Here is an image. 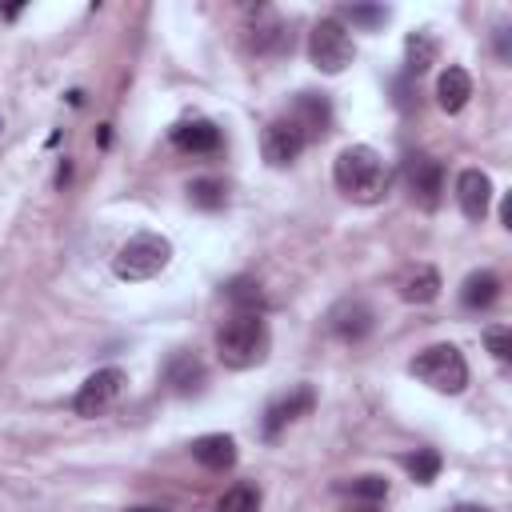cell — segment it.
<instances>
[{
    "mask_svg": "<svg viewBox=\"0 0 512 512\" xmlns=\"http://www.w3.org/2000/svg\"><path fill=\"white\" fill-rule=\"evenodd\" d=\"M332 180L356 204H376L388 192V168H384L380 152L368 144H348L332 164Z\"/></svg>",
    "mask_w": 512,
    "mask_h": 512,
    "instance_id": "cell-1",
    "label": "cell"
},
{
    "mask_svg": "<svg viewBox=\"0 0 512 512\" xmlns=\"http://www.w3.org/2000/svg\"><path fill=\"white\" fill-rule=\"evenodd\" d=\"M268 324L260 312H236L216 328V356L228 368H252L268 356Z\"/></svg>",
    "mask_w": 512,
    "mask_h": 512,
    "instance_id": "cell-2",
    "label": "cell"
},
{
    "mask_svg": "<svg viewBox=\"0 0 512 512\" xmlns=\"http://www.w3.org/2000/svg\"><path fill=\"white\" fill-rule=\"evenodd\" d=\"M168 260H172V244H168L164 236H156V232H136L132 240H124V244L116 248L112 272H116L120 280H128V284H140V280L160 276V272L168 268Z\"/></svg>",
    "mask_w": 512,
    "mask_h": 512,
    "instance_id": "cell-3",
    "label": "cell"
},
{
    "mask_svg": "<svg viewBox=\"0 0 512 512\" xmlns=\"http://www.w3.org/2000/svg\"><path fill=\"white\" fill-rule=\"evenodd\" d=\"M408 372L416 380H424L432 392H444V396H456L468 384V364H464V356H460L456 344H432V348L416 352V360L408 364Z\"/></svg>",
    "mask_w": 512,
    "mask_h": 512,
    "instance_id": "cell-4",
    "label": "cell"
},
{
    "mask_svg": "<svg viewBox=\"0 0 512 512\" xmlns=\"http://www.w3.org/2000/svg\"><path fill=\"white\" fill-rule=\"evenodd\" d=\"M308 56H312V64H316L320 72H328V76L344 72V68L352 64V56H356L348 28H344L340 20H332V16H328V20H316L312 32H308Z\"/></svg>",
    "mask_w": 512,
    "mask_h": 512,
    "instance_id": "cell-5",
    "label": "cell"
},
{
    "mask_svg": "<svg viewBox=\"0 0 512 512\" xmlns=\"http://www.w3.org/2000/svg\"><path fill=\"white\" fill-rule=\"evenodd\" d=\"M120 392H124V372H120V368H96V372L80 384L72 408H76V416H104V412L120 400Z\"/></svg>",
    "mask_w": 512,
    "mask_h": 512,
    "instance_id": "cell-6",
    "label": "cell"
},
{
    "mask_svg": "<svg viewBox=\"0 0 512 512\" xmlns=\"http://www.w3.org/2000/svg\"><path fill=\"white\" fill-rule=\"evenodd\" d=\"M304 144H308V136H304V132H300V124H296V120H288V116L268 120V124H264V132H260V156H264L272 168L292 164V160L304 152Z\"/></svg>",
    "mask_w": 512,
    "mask_h": 512,
    "instance_id": "cell-7",
    "label": "cell"
},
{
    "mask_svg": "<svg viewBox=\"0 0 512 512\" xmlns=\"http://www.w3.org/2000/svg\"><path fill=\"white\" fill-rule=\"evenodd\" d=\"M404 184H408V196L424 212H432L440 204V192H444V168H440V160H432L424 152H412L404 160Z\"/></svg>",
    "mask_w": 512,
    "mask_h": 512,
    "instance_id": "cell-8",
    "label": "cell"
},
{
    "mask_svg": "<svg viewBox=\"0 0 512 512\" xmlns=\"http://www.w3.org/2000/svg\"><path fill=\"white\" fill-rule=\"evenodd\" d=\"M372 324H376V312H372V304L360 300V296H344V300H336V304L328 308V328H332V336L344 340V344H360V340L372 332Z\"/></svg>",
    "mask_w": 512,
    "mask_h": 512,
    "instance_id": "cell-9",
    "label": "cell"
},
{
    "mask_svg": "<svg viewBox=\"0 0 512 512\" xmlns=\"http://www.w3.org/2000/svg\"><path fill=\"white\" fill-rule=\"evenodd\" d=\"M312 404H316V392H312L308 384L292 388L288 396H280L276 404H268V412H264V436H268V440H276V436H280V428H284V424H292V420H300V416H308V412H312Z\"/></svg>",
    "mask_w": 512,
    "mask_h": 512,
    "instance_id": "cell-10",
    "label": "cell"
},
{
    "mask_svg": "<svg viewBox=\"0 0 512 512\" xmlns=\"http://www.w3.org/2000/svg\"><path fill=\"white\" fill-rule=\"evenodd\" d=\"M456 204L468 220H484L488 216V204H492V180L488 172L480 168H464L460 180H456Z\"/></svg>",
    "mask_w": 512,
    "mask_h": 512,
    "instance_id": "cell-11",
    "label": "cell"
},
{
    "mask_svg": "<svg viewBox=\"0 0 512 512\" xmlns=\"http://www.w3.org/2000/svg\"><path fill=\"white\" fill-rule=\"evenodd\" d=\"M396 288H400V296L408 304H432L440 296V272L432 264H408L400 272V284Z\"/></svg>",
    "mask_w": 512,
    "mask_h": 512,
    "instance_id": "cell-12",
    "label": "cell"
},
{
    "mask_svg": "<svg viewBox=\"0 0 512 512\" xmlns=\"http://www.w3.org/2000/svg\"><path fill=\"white\" fill-rule=\"evenodd\" d=\"M192 460L208 472H224L236 464V440L224 436V432H208L200 440H192Z\"/></svg>",
    "mask_w": 512,
    "mask_h": 512,
    "instance_id": "cell-13",
    "label": "cell"
},
{
    "mask_svg": "<svg viewBox=\"0 0 512 512\" xmlns=\"http://www.w3.org/2000/svg\"><path fill=\"white\" fill-rule=\"evenodd\" d=\"M172 144L180 152H216L220 128L212 120H180V124H172Z\"/></svg>",
    "mask_w": 512,
    "mask_h": 512,
    "instance_id": "cell-14",
    "label": "cell"
},
{
    "mask_svg": "<svg viewBox=\"0 0 512 512\" xmlns=\"http://www.w3.org/2000/svg\"><path fill=\"white\" fill-rule=\"evenodd\" d=\"M468 100H472V76L460 64H448L440 72V80H436V104L444 112H460Z\"/></svg>",
    "mask_w": 512,
    "mask_h": 512,
    "instance_id": "cell-15",
    "label": "cell"
},
{
    "mask_svg": "<svg viewBox=\"0 0 512 512\" xmlns=\"http://www.w3.org/2000/svg\"><path fill=\"white\" fill-rule=\"evenodd\" d=\"M288 120H296L304 136H320L328 128V120H332V108H328V100L320 92H300L296 108L288 112Z\"/></svg>",
    "mask_w": 512,
    "mask_h": 512,
    "instance_id": "cell-16",
    "label": "cell"
},
{
    "mask_svg": "<svg viewBox=\"0 0 512 512\" xmlns=\"http://www.w3.org/2000/svg\"><path fill=\"white\" fill-rule=\"evenodd\" d=\"M164 380H168L172 392H180V396L196 392V388L204 384V364H200V356H192V352H176V356L168 360V368H164Z\"/></svg>",
    "mask_w": 512,
    "mask_h": 512,
    "instance_id": "cell-17",
    "label": "cell"
},
{
    "mask_svg": "<svg viewBox=\"0 0 512 512\" xmlns=\"http://www.w3.org/2000/svg\"><path fill=\"white\" fill-rule=\"evenodd\" d=\"M436 56H440V40H436V36H428V32H412V36L404 40V64H408V76L428 72V68L436 64Z\"/></svg>",
    "mask_w": 512,
    "mask_h": 512,
    "instance_id": "cell-18",
    "label": "cell"
},
{
    "mask_svg": "<svg viewBox=\"0 0 512 512\" xmlns=\"http://www.w3.org/2000/svg\"><path fill=\"white\" fill-rule=\"evenodd\" d=\"M496 296H500V280H496L492 272H472V276H464V284H460L464 308H488V304H496Z\"/></svg>",
    "mask_w": 512,
    "mask_h": 512,
    "instance_id": "cell-19",
    "label": "cell"
},
{
    "mask_svg": "<svg viewBox=\"0 0 512 512\" xmlns=\"http://www.w3.org/2000/svg\"><path fill=\"white\" fill-rule=\"evenodd\" d=\"M188 200H192L196 208H204V212H216V208H224V200H228V184H224V180H212V176L192 180V184H188Z\"/></svg>",
    "mask_w": 512,
    "mask_h": 512,
    "instance_id": "cell-20",
    "label": "cell"
},
{
    "mask_svg": "<svg viewBox=\"0 0 512 512\" xmlns=\"http://www.w3.org/2000/svg\"><path fill=\"white\" fill-rule=\"evenodd\" d=\"M224 296L236 304V312H260V304H264V292H260V284H256L252 276L228 280V284H224Z\"/></svg>",
    "mask_w": 512,
    "mask_h": 512,
    "instance_id": "cell-21",
    "label": "cell"
},
{
    "mask_svg": "<svg viewBox=\"0 0 512 512\" xmlns=\"http://www.w3.org/2000/svg\"><path fill=\"white\" fill-rule=\"evenodd\" d=\"M216 512H260V488H252V484H232V488L220 496Z\"/></svg>",
    "mask_w": 512,
    "mask_h": 512,
    "instance_id": "cell-22",
    "label": "cell"
},
{
    "mask_svg": "<svg viewBox=\"0 0 512 512\" xmlns=\"http://www.w3.org/2000/svg\"><path fill=\"white\" fill-rule=\"evenodd\" d=\"M400 464L412 472V480H416V484H432V480H436V472H440V452H432V448H416V452H412V456H404Z\"/></svg>",
    "mask_w": 512,
    "mask_h": 512,
    "instance_id": "cell-23",
    "label": "cell"
},
{
    "mask_svg": "<svg viewBox=\"0 0 512 512\" xmlns=\"http://www.w3.org/2000/svg\"><path fill=\"white\" fill-rule=\"evenodd\" d=\"M344 488H348L352 496L368 500V504H372V500H384V496H388V480H384V476H356V480H348Z\"/></svg>",
    "mask_w": 512,
    "mask_h": 512,
    "instance_id": "cell-24",
    "label": "cell"
},
{
    "mask_svg": "<svg viewBox=\"0 0 512 512\" xmlns=\"http://www.w3.org/2000/svg\"><path fill=\"white\" fill-rule=\"evenodd\" d=\"M484 344H488V352H492L500 364H508V360H512V332H508L504 324L484 328Z\"/></svg>",
    "mask_w": 512,
    "mask_h": 512,
    "instance_id": "cell-25",
    "label": "cell"
},
{
    "mask_svg": "<svg viewBox=\"0 0 512 512\" xmlns=\"http://www.w3.org/2000/svg\"><path fill=\"white\" fill-rule=\"evenodd\" d=\"M352 24H364V28H372V24H384L388 20V8H364V4H356V8H348L344 12Z\"/></svg>",
    "mask_w": 512,
    "mask_h": 512,
    "instance_id": "cell-26",
    "label": "cell"
},
{
    "mask_svg": "<svg viewBox=\"0 0 512 512\" xmlns=\"http://www.w3.org/2000/svg\"><path fill=\"white\" fill-rule=\"evenodd\" d=\"M500 220H504V224H508V228H512V196H508V200H504V208H500Z\"/></svg>",
    "mask_w": 512,
    "mask_h": 512,
    "instance_id": "cell-27",
    "label": "cell"
},
{
    "mask_svg": "<svg viewBox=\"0 0 512 512\" xmlns=\"http://www.w3.org/2000/svg\"><path fill=\"white\" fill-rule=\"evenodd\" d=\"M344 512H380L376 504H352V508H344Z\"/></svg>",
    "mask_w": 512,
    "mask_h": 512,
    "instance_id": "cell-28",
    "label": "cell"
},
{
    "mask_svg": "<svg viewBox=\"0 0 512 512\" xmlns=\"http://www.w3.org/2000/svg\"><path fill=\"white\" fill-rule=\"evenodd\" d=\"M452 512H488V508H476V504H460V508H452Z\"/></svg>",
    "mask_w": 512,
    "mask_h": 512,
    "instance_id": "cell-29",
    "label": "cell"
},
{
    "mask_svg": "<svg viewBox=\"0 0 512 512\" xmlns=\"http://www.w3.org/2000/svg\"><path fill=\"white\" fill-rule=\"evenodd\" d=\"M128 512H156V508H128Z\"/></svg>",
    "mask_w": 512,
    "mask_h": 512,
    "instance_id": "cell-30",
    "label": "cell"
}]
</instances>
